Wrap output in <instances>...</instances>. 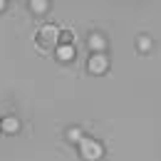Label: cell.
<instances>
[{"instance_id":"6da1fadb","label":"cell","mask_w":161,"mask_h":161,"mask_svg":"<svg viewBox=\"0 0 161 161\" xmlns=\"http://www.w3.org/2000/svg\"><path fill=\"white\" fill-rule=\"evenodd\" d=\"M82 156L84 159H89V161H94V159H99L102 156V144L99 141H94V139H82Z\"/></svg>"},{"instance_id":"7a4b0ae2","label":"cell","mask_w":161,"mask_h":161,"mask_svg":"<svg viewBox=\"0 0 161 161\" xmlns=\"http://www.w3.org/2000/svg\"><path fill=\"white\" fill-rule=\"evenodd\" d=\"M57 37H60V32H57V27H52V25L42 27L40 32H37V42H42L45 47H47V45H52V42H57Z\"/></svg>"},{"instance_id":"3957f363","label":"cell","mask_w":161,"mask_h":161,"mask_svg":"<svg viewBox=\"0 0 161 161\" xmlns=\"http://www.w3.org/2000/svg\"><path fill=\"white\" fill-rule=\"evenodd\" d=\"M107 64H109V60H107L102 52H94V55L89 57V72L99 75V72H104V69H107Z\"/></svg>"},{"instance_id":"277c9868","label":"cell","mask_w":161,"mask_h":161,"mask_svg":"<svg viewBox=\"0 0 161 161\" xmlns=\"http://www.w3.org/2000/svg\"><path fill=\"white\" fill-rule=\"evenodd\" d=\"M0 126H3V129H5L8 134H15V131H18V126H20V121L15 119V117H8V119H3V121H0Z\"/></svg>"},{"instance_id":"5b68a950","label":"cell","mask_w":161,"mask_h":161,"mask_svg":"<svg viewBox=\"0 0 161 161\" xmlns=\"http://www.w3.org/2000/svg\"><path fill=\"white\" fill-rule=\"evenodd\" d=\"M57 57H60V60H72V57H75V47H72V45H60V50H57Z\"/></svg>"},{"instance_id":"8992f818","label":"cell","mask_w":161,"mask_h":161,"mask_svg":"<svg viewBox=\"0 0 161 161\" xmlns=\"http://www.w3.org/2000/svg\"><path fill=\"white\" fill-rule=\"evenodd\" d=\"M104 45H107V42H104L102 35H92V37H89V47H92L94 52H102V50H104Z\"/></svg>"},{"instance_id":"52a82bcc","label":"cell","mask_w":161,"mask_h":161,"mask_svg":"<svg viewBox=\"0 0 161 161\" xmlns=\"http://www.w3.org/2000/svg\"><path fill=\"white\" fill-rule=\"evenodd\" d=\"M30 8H32L35 13H45V10H47V3H45V0H32Z\"/></svg>"},{"instance_id":"ba28073f","label":"cell","mask_w":161,"mask_h":161,"mask_svg":"<svg viewBox=\"0 0 161 161\" xmlns=\"http://www.w3.org/2000/svg\"><path fill=\"white\" fill-rule=\"evenodd\" d=\"M139 47L141 50H149V47H151V40H149V37H139Z\"/></svg>"},{"instance_id":"9c48e42d","label":"cell","mask_w":161,"mask_h":161,"mask_svg":"<svg viewBox=\"0 0 161 161\" xmlns=\"http://www.w3.org/2000/svg\"><path fill=\"white\" fill-rule=\"evenodd\" d=\"M69 139H80L82 141V134L77 131V129H72V131H69Z\"/></svg>"},{"instance_id":"30bf717a","label":"cell","mask_w":161,"mask_h":161,"mask_svg":"<svg viewBox=\"0 0 161 161\" xmlns=\"http://www.w3.org/2000/svg\"><path fill=\"white\" fill-rule=\"evenodd\" d=\"M3 8H5V3H3V0H0V10H3Z\"/></svg>"}]
</instances>
